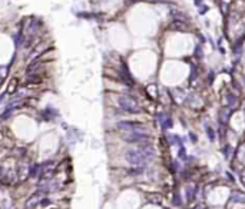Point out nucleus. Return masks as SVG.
<instances>
[{
  "mask_svg": "<svg viewBox=\"0 0 245 209\" xmlns=\"http://www.w3.org/2000/svg\"><path fill=\"white\" fill-rule=\"evenodd\" d=\"M191 138H192V140H194V142H196V136L194 133H191Z\"/></svg>",
  "mask_w": 245,
  "mask_h": 209,
  "instance_id": "a211bd4d",
  "label": "nucleus"
},
{
  "mask_svg": "<svg viewBox=\"0 0 245 209\" xmlns=\"http://www.w3.org/2000/svg\"><path fill=\"white\" fill-rule=\"evenodd\" d=\"M155 156V149L151 145H141L133 149H128L125 152V159L128 160L131 165L133 166L142 168L145 163H148L149 160H152Z\"/></svg>",
  "mask_w": 245,
  "mask_h": 209,
  "instance_id": "f257e3e1",
  "label": "nucleus"
},
{
  "mask_svg": "<svg viewBox=\"0 0 245 209\" xmlns=\"http://www.w3.org/2000/svg\"><path fill=\"white\" fill-rule=\"evenodd\" d=\"M227 99H228V103H229V106H231V108H234V106L237 104V97L234 96V95H228V96H227Z\"/></svg>",
  "mask_w": 245,
  "mask_h": 209,
  "instance_id": "f8f14e48",
  "label": "nucleus"
},
{
  "mask_svg": "<svg viewBox=\"0 0 245 209\" xmlns=\"http://www.w3.org/2000/svg\"><path fill=\"white\" fill-rule=\"evenodd\" d=\"M194 195H195V188H188L187 189V199L188 201H192V199H194Z\"/></svg>",
  "mask_w": 245,
  "mask_h": 209,
  "instance_id": "9b49d317",
  "label": "nucleus"
},
{
  "mask_svg": "<svg viewBox=\"0 0 245 209\" xmlns=\"http://www.w3.org/2000/svg\"><path fill=\"white\" fill-rule=\"evenodd\" d=\"M116 128L121 132H148V129L142 123H139V122H131V120L118 122Z\"/></svg>",
  "mask_w": 245,
  "mask_h": 209,
  "instance_id": "20e7f679",
  "label": "nucleus"
},
{
  "mask_svg": "<svg viewBox=\"0 0 245 209\" xmlns=\"http://www.w3.org/2000/svg\"><path fill=\"white\" fill-rule=\"evenodd\" d=\"M118 104H119V108H121L122 110H125V112H128V113H139L141 112V108H139L138 102L135 101L133 97L126 96V95L118 97Z\"/></svg>",
  "mask_w": 245,
  "mask_h": 209,
  "instance_id": "7ed1b4c3",
  "label": "nucleus"
},
{
  "mask_svg": "<svg viewBox=\"0 0 245 209\" xmlns=\"http://www.w3.org/2000/svg\"><path fill=\"white\" fill-rule=\"evenodd\" d=\"M221 117H222V120H224V122H227V120H228V117H229V112H228V110H227V109L221 112Z\"/></svg>",
  "mask_w": 245,
  "mask_h": 209,
  "instance_id": "4468645a",
  "label": "nucleus"
},
{
  "mask_svg": "<svg viewBox=\"0 0 245 209\" xmlns=\"http://www.w3.org/2000/svg\"><path fill=\"white\" fill-rule=\"evenodd\" d=\"M3 76H4V73H2V75H0V83H2V80H3Z\"/></svg>",
  "mask_w": 245,
  "mask_h": 209,
  "instance_id": "6ab92c4d",
  "label": "nucleus"
},
{
  "mask_svg": "<svg viewBox=\"0 0 245 209\" xmlns=\"http://www.w3.org/2000/svg\"><path fill=\"white\" fill-rule=\"evenodd\" d=\"M231 152H232V148L229 146V145H227V146L222 149V153H224V158L225 159H229V156H231Z\"/></svg>",
  "mask_w": 245,
  "mask_h": 209,
  "instance_id": "9d476101",
  "label": "nucleus"
},
{
  "mask_svg": "<svg viewBox=\"0 0 245 209\" xmlns=\"http://www.w3.org/2000/svg\"><path fill=\"white\" fill-rule=\"evenodd\" d=\"M40 205H42V206L50 205V201H49V199H46V198H43V199H42V201H40Z\"/></svg>",
  "mask_w": 245,
  "mask_h": 209,
  "instance_id": "2eb2a0df",
  "label": "nucleus"
},
{
  "mask_svg": "<svg viewBox=\"0 0 245 209\" xmlns=\"http://www.w3.org/2000/svg\"><path fill=\"white\" fill-rule=\"evenodd\" d=\"M40 175H42V166H40V165H38V163L32 165L30 169H29V176H30V178H39Z\"/></svg>",
  "mask_w": 245,
  "mask_h": 209,
  "instance_id": "39448f33",
  "label": "nucleus"
},
{
  "mask_svg": "<svg viewBox=\"0 0 245 209\" xmlns=\"http://www.w3.org/2000/svg\"><path fill=\"white\" fill-rule=\"evenodd\" d=\"M241 180H242V183L245 185V172H244V173H242V175H241Z\"/></svg>",
  "mask_w": 245,
  "mask_h": 209,
  "instance_id": "f3484780",
  "label": "nucleus"
},
{
  "mask_svg": "<svg viewBox=\"0 0 245 209\" xmlns=\"http://www.w3.org/2000/svg\"><path fill=\"white\" fill-rule=\"evenodd\" d=\"M179 158L185 159V149H183V148H181V149H179Z\"/></svg>",
  "mask_w": 245,
  "mask_h": 209,
  "instance_id": "dca6fc26",
  "label": "nucleus"
},
{
  "mask_svg": "<svg viewBox=\"0 0 245 209\" xmlns=\"http://www.w3.org/2000/svg\"><path fill=\"white\" fill-rule=\"evenodd\" d=\"M231 199H232L234 202H242L244 203L245 202V193L242 192H232V195H231Z\"/></svg>",
  "mask_w": 245,
  "mask_h": 209,
  "instance_id": "423d86ee",
  "label": "nucleus"
},
{
  "mask_svg": "<svg viewBox=\"0 0 245 209\" xmlns=\"http://www.w3.org/2000/svg\"><path fill=\"white\" fill-rule=\"evenodd\" d=\"M159 122H162L163 129H169V128H172V119H171V117L166 116L165 119H159Z\"/></svg>",
  "mask_w": 245,
  "mask_h": 209,
  "instance_id": "6e6552de",
  "label": "nucleus"
},
{
  "mask_svg": "<svg viewBox=\"0 0 245 209\" xmlns=\"http://www.w3.org/2000/svg\"><path fill=\"white\" fill-rule=\"evenodd\" d=\"M205 129H207V135H208V139H209V140H211V142H214V140H215V130L212 129L211 126H207V128H205Z\"/></svg>",
  "mask_w": 245,
  "mask_h": 209,
  "instance_id": "1a4fd4ad",
  "label": "nucleus"
},
{
  "mask_svg": "<svg viewBox=\"0 0 245 209\" xmlns=\"http://www.w3.org/2000/svg\"><path fill=\"white\" fill-rule=\"evenodd\" d=\"M174 205L175 206H181V205H182V201H181L179 193H175V195H174Z\"/></svg>",
  "mask_w": 245,
  "mask_h": 209,
  "instance_id": "ddd939ff",
  "label": "nucleus"
},
{
  "mask_svg": "<svg viewBox=\"0 0 245 209\" xmlns=\"http://www.w3.org/2000/svg\"><path fill=\"white\" fill-rule=\"evenodd\" d=\"M43 115H45V117H46V119H47V120H50L52 117H54V116H56V115H58V112H56L54 109H50V108H47V109H46V110H45V113H43Z\"/></svg>",
  "mask_w": 245,
  "mask_h": 209,
  "instance_id": "0eeeda50",
  "label": "nucleus"
},
{
  "mask_svg": "<svg viewBox=\"0 0 245 209\" xmlns=\"http://www.w3.org/2000/svg\"><path fill=\"white\" fill-rule=\"evenodd\" d=\"M122 139L128 143H139L146 145L151 140V136L148 132H123Z\"/></svg>",
  "mask_w": 245,
  "mask_h": 209,
  "instance_id": "f03ea898",
  "label": "nucleus"
}]
</instances>
